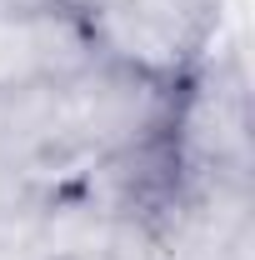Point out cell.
Masks as SVG:
<instances>
[{"mask_svg": "<svg viewBox=\"0 0 255 260\" xmlns=\"http://www.w3.org/2000/svg\"><path fill=\"white\" fill-rule=\"evenodd\" d=\"M100 60L180 85L210 55L215 5L205 0H75Z\"/></svg>", "mask_w": 255, "mask_h": 260, "instance_id": "1", "label": "cell"}, {"mask_svg": "<svg viewBox=\"0 0 255 260\" xmlns=\"http://www.w3.org/2000/svg\"><path fill=\"white\" fill-rule=\"evenodd\" d=\"M170 140L190 180H250V90L235 60H205L175 90Z\"/></svg>", "mask_w": 255, "mask_h": 260, "instance_id": "2", "label": "cell"}, {"mask_svg": "<svg viewBox=\"0 0 255 260\" xmlns=\"http://www.w3.org/2000/svg\"><path fill=\"white\" fill-rule=\"evenodd\" d=\"M175 90L150 75H135L115 60H90L85 70H75L70 80H60V100H65V125L80 155H110L125 150L135 140H150L170 130L175 115Z\"/></svg>", "mask_w": 255, "mask_h": 260, "instance_id": "3", "label": "cell"}, {"mask_svg": "<svg viewBox=\"0 0 255 260\" xmlns=\"http://www.w3.org/2000/svg\"><path fill=\"white\" fill-rule=\"evenodd\" d=\"M25 80H50L40 10H10L0 15V90L25 85Z\"/></svg>", "mask_w": 255, "mask_h": 260, "instance_id": "4", "label": "cell"}, {"mask_svg": "<svg viewBox=\"0 0 255 260\" xmlns=\"http://www.w3.org/2000/svg\"><path fill=\"white\" fill-rule=\"evenodd\" d=\"M60 260H155V235L135 220H100Z\"/></svg>", "mask_w": 255, "mask_h": 260, "instance_id": "5", "label": "cell"}, {"mask_svg": "<svg viewBox=\"0 0 255 260\" xmlns=\"http://www.w3.org/2000/svg\"><path fill=\"white\" fill-rule=\"evenodd\" d=\"M0 260H50L40 200H20L15 210H0Z\"/></svg>", "mask_w": 255, "mask_h": 260, "instance_id": "6", "label": "cell"}, {"mask_svg": "<svg viewBox=\"0 0 255 260\" xmlns=\"http://www.w3.org/2000/svg\"><path fill=\"white\" fill-rule=\"evenodd\" d=\"M20 200H35V195L25 190V180H20V175H15L10 165L0 160V210H15Z\"/></svg>", "mask_w": 255, "mask_h": 260, "instance_id": "7", "label": "cell"}, {"mask_svg": "<svg viewBox=\"0 0 255 260\" xmlns=\"http://www.w3.org/2000/svg\"><path fill=\"white\" fill-rule=\"evenodd\" d=\"M40 5H50V0H0V15H10V10H40Z\"/></svg>", "mask_w": 255, "mask_h": 260, "instance_id": "8", "label": "cell"}, {"mask_svg": "<svg viewBox=\"0 0 255 260\" xmlns=\"http://www.w3.org/2000/svg\"><path fill=\"white\" fill-rule=\"evenodd\" d=\"M205 5H215V0H205Z\"/></svg>", "mask_w": 255, "mask_h": 260, "instance_id": "9", "label": "cell"}]
</instances>
